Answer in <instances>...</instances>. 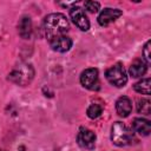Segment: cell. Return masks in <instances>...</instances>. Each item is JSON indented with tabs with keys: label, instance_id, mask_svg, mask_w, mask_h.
<instances>
[{
	"label": "cell",
	"instance_id": "6da1fadb",
	"mask_svg": "<svg viewBox=\"0 0 151 151\" xmlns=\"http://www.w3.org/2000/svg\"><path fill=\"white\" fill-rule=\"evenodd\" d=\"M68 28V20L61 13H51L44 20V31L48 41H51L54 38L65 35Z\"/></svg>",
	"mask_w": 151,
	"mask_h": 151
},
{
	"label": "cell",
	"instance_id": "7a4b0ae2",
	"mask_svg": "<svg viewBox=\"0 0 151 151\" xmlns=\"http://www.w3.org/2000/svg\"><path fill=\"white\" fill-rule=\"evenodd\" d=\"M134 139L133 132L123 123L117 122L111 129V140L117 146H125L132 143Z\"/></svg>",
	"mask_w": 151,
	"mask_h": 151
},
{
	"label": "cell",
	"instance_id": "3957f363",
	"mask_svg": "<svg viewBox=\"0 0 151 151\" xmlns=\"http://www.w3.org/2000/svg\"><path fill=\"white\" fill-rule=\"evenodd\" d=\"M34 76V70L29 64H21L17 66L8 76V79L18 85H27Z\"/></svg>",
	"mask_w": 151,
	"mask_h": 151
},
{
	"label": "cell",
	"instance_id": "277c9868",
	"mask_svg": "<svg viewBox=\"0 0 151 151\" xmlns=\"http://www.w3.org/2000/svg\"><path fill=\"white\" fill-rule=\"evenodd\" d=\"M106 79L111 85L122 87L127 83V74L122 64H114L106 71Z\"/></svg>",
	"mask_w": 151,
	"mask_h": 151
},
{
	"label": "cell",
	"instance_id": "5b68a950",
	"mask_svg": "<svg viewBox=\"0 0 151 151\" xmlns=\"http://www.w3.org/2000/svg\"><path fill=\"white\" fill-rule=\"evenodd\" d=\"M70 17L72 19V21L74 22V25L81 29V31H87L90 28V21L84 12L83 8L78 7V6H74V7H71L70 9Z\"/></svg>",
	"mask_w": 151,
	"mask_h": 151
},
{
	"label": "cell",
	"instance_id": "8992f818",
	"mask_svg": "<svg viewBox=\"0 0 151 151\" xmlns=\"http://www.w3.org/2000/svg\"><path fill=\"white\" fill-rule=\"evenodd\" d=\"M80 83L85 88L94 90L98 88V70L86 68L80 74Z\"/></svg>",
	"mask_w": 151,
	"mask_h": 151
},
{
	"label": "cell",
	"instance_id": "52a82bcc",
	"mask_svg": "<svg viewBox=\"0 0 151 151\" xmlns=\"http://www.w3.org/2000/svg\"><path fill=\"white\" fill-rule=\"evenodd\" d=\"M96 133L88 129H85V127H81L78 132V136H77V140H78V144L84 147V149H93L94 145H96Z\"/></svg>",
	"mask_w": 151,
	"mask_h": 151
},
{
	"label": "cell",
	"instance_id": "ba28073f",
	"mask_svg": "<svg viewBox=\"0 0 151 151\" xmlns=\"http://www.w3.org/2000/svg\"><path fill=\"white\" fill-rule=\"evenodd\" d=\"M122 14L123 12L118 8H104L98 15V22L100 26H107L111 22L116 21Z\"/></svg>",
	"mask_w": 151,
	"mask_h": 151
},
{
	"label": "cell",
	"instance_id": "9c48e42d",
	"mask_svg": "<svg viewBox=\"0 0 151 151\" xmlns=\"http://www.w3.org/2000/svg\"><path fill=\"white\" fill-rule=\"evenodd\" d=\"M50 45L53 51L57 52H67L72 47V40L67 35H61L58 38H54L50 41Z\"/></svg>",
	"mask_w": 151,
	"mask_h": 151
},
{
	"label": "cell",
	"instance_id": "30bf717a",
	"mask_svg": "<svg viewBox=\"0 0 151 151\" xmlns=\"http://www.w3.org/2000/svg\"><path fill=\"white\" fill-rule=\"evenodd\" d=\"M116 110L120 117H127L132 111V104L130 98L123 96L116 101Z\"/></svg>",
	"mask_w": 151,
	"mask_h": 151
},
{
	"label": "cell",
	"instance_id": "8fae6325",
	"mask_svg": "<svg viewBox=\"0 0 151 151\" xmlns=\"http://www.w3.org/2000/svg\"><path fill=\"white\" fill-rule=\"evenodd\" d=\"M146 70H147V64H146L144 60L136 59V60L131 64V66H130V68H129V73H130V76L133 77V78H139V77H142V76L146 72Z\"/></svg>",
	"mask_w": 151,
	"mask_h": 151
},
{
	"label": "cell",
	"instance_id": "7c38bea8",
	"mask_svg": "<svg viewBox=\"0 0 151 151\" xmlns=\"http://www.w3.org/2000/svg\"><path fill=\"white\" fill-rule=\"evenodd\" d=\"M132 126L133 130L142 136H149L151 132V124L147 119L144 118H136L132 123Z\"/></svg>",
	"mask_w": 151,
	"mask_h": 151
},
{
	"label": "cell",
	"instance_id": "4fadbf2b",
	"mask_svg": "<svg viewBox=\"0 0 151 151\" xmlns=\"http://www.w3.org/2000/svg\"><path fill=\"white\" fill-rule=\"evenodd\" d=\"M18 31H19V34L21 38L24 39H28L31 37V33H32V21L28 17H24L20 22H19V26H18Z\"/></svg>",
	"mask_w": 151,
	"mask_h": 151
},
{
	"label": "cell",
	"instance_id": "5bb4252c",
	"mask_svg": "<svg viewBox=\"0 0 151 151\" xmlns=\"http://www.w3.org/2000/svg\"><path fill=\"white\" fill-rule=\"evenodd\" d=\"M133 88L134 91H137L138 93H142V94H150V79L149 78H145V79H142L140 81L136 83L133 85Z\"/></svg>",
	"mask_w": 151,
	"mask_h": 151
},
{
	"label": "cell",
	"instance_id": "9a60e30c",
	"mask_svg": "<svg viewBox=\"0 0 151 151\" xmlns=\"http://www.w3.org/2000/svg\"><path fill=\"white\" fill-rule=\"evenodd\" d=\"M137 111L143 114H150L151 113V101L149 99H140L137 104Z\"/></svg>",
	"mask_w": 151,
	"mask_h": 151
},
{
	"label": "cell",
	"instance_id": "2e32d148",
	"mask_svg": "<svg viewBox=\"0 0 151 151\" xmlns=\"http://www.w3.org/2000/svg\"><path fill=\"white\" fill-rule=\"evenodd\" d=\"M101 112H103V106L99 105V104H92V105H90L88 109H87V111H86L87 116H88L91 119L98 118V117L101 114Z\"/></svg>",
	"mask_w": 151,
	"mask_h": 151
},
{
	"label": "cell",
	"instance_id": "e0dca14e",
	"mask_svg": "<svg viewBox=\"0 0 151 151\" xmlns=\"http://www.w3.org/2000/svg\"><path fill=\"white\" fill-rule=\"evenodd\" d=\"M84 6H85V9H86L87 12H90V13H96V12L99 11L100 4H99L98 1H92V0H90V1H85Z\"/></svg>",
	"mask_w": 151,
	"mask_h": 151
},
{
	"label": "cell",
	"instance_id": "ac0fdd59",
	"mask_svg": "<svg viewBox=\"0 0 151 151\" xmlns=\"http://www.w3.org/2000/svg\"><path fill=\"white\" fill-rule=\"evenodd\" d=\"M150 41H146V44H145V46H144V48H143V54H144V58L146 59V61L147 63H150V60H151V55H150Z\"/></svg>",
	"mask_w": 151,
	"mask_h": 151
},
{
	"label": "cell",
	"instance_id": "d6986e66",
	"mask_svg": "<svg viewBox=\"0 0 151 151\" xmlns=\"http://www.w3.org/2000/svg\"><path fill=\"white\" fill-rule=\"evenodd\" d=\"M24 150H25V147H24V146H21V147H20V151H24Z\"/></svg>",
	"mask_w": 151,
	"mask_h": 151
},
{
	"label": "cell",
	"instance_id": "ffe728a7",
	"mask_svg": "<svg viewBox=\"0 0 151 151\" xmlns=\"http://www.w3.org/2000/svg\"><path fill=\"white\" fill-rule=\"evenodd\" d=\"M0 151H2V150H0Z\"/></svg>",
	"mask_w": 151,
	"mask_h": 151
}]
</instances>
